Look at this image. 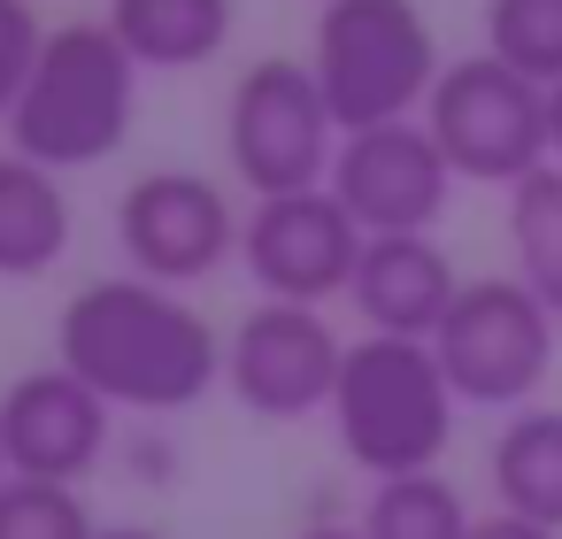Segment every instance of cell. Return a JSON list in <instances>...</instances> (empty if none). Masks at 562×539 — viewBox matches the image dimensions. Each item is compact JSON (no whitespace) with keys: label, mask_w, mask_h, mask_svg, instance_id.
<instances>
[{"label":"cell","mask_w":562,"mask_h":539,"mask_svg":"<svg viewBox=\"0 0 562 539\" xmlns=\"http://www.w3.org/2000/svg\"><path fill=\"white\" fill-rule=\"evenodd\" d=\"M55 347H63V370H78L109 408H132V416L193 408L224 378L216 324L186 308L178 285H155L139 270L78 285L55 324Z\"/></svg>","instance_id":"1"},{"label":"cell","mask_w":562,"mask_h":539,"mask_svg":"<svg viewBox=\"0 0 562 539\" xmlns=\"http://www.w3.org/2000/svg\"><path fill=\"white\" fill-rule=\"evenodd\" d=\"M139 109V63L109 24H55L40 70L9 116V147L47 170H93L124 147Z\"/></svg>","instance_id":"2"},{"label":"cell","mask_w":562,"mask_h":539,"mask_svg":"<svg viewBox=\"0 0 562 539\" xmlns=\"http://www.w3.org/2000/svg\"><path fill=\"white\" fill-rule=\"evenodd\" d=\"M454 385L431 355V339H393V332H362L347 347L339 393H331V424L355 470L370 478H408V470H439L447 439H454Z\"/></svg>","instance_id":"3"},{"label":"cell","mask_w":562,"mask_h":539,"mask_svg":"<svg viewBox=\"0 0 562 539\" xmlns=\"http://www.w3.org/2000/svg\"><path fill=\"white\" fill-rule=\"evenodd\" d=\"M339 132H378L424 116L439 86V40L416 0H324L316 55H308Z\"/></svg>","instance_id":"4"},{"label":"cell","mask_w":562,"mask_h":539,"mask_svg":"<svg viewBox=\"0 0 562 539\" xmlns=\"http://www.w3.org/2000/svg\"><path fill=\"white\" fill-rule=\"evenodd\" d=\"M339 139L347 132H339V116H331V101H324L308 63L270 55V63L239 70V86L224 101V155H232V170H239V186L255 201L331 186Z\"/></svg>","instance_id":"5"},{"label":"cell","mask_w":562,"mask_h":539,"mask_svg":"<svg viewBox=\"0 0 562 539\" xmlns=\"http://www.w3.org/2000/svg\"><path fill=\"white\" fill-rule=\"evenodd\" d=\"M424 124L439 139V155L454 162V178H477V186H524L554 155L547 86H531L501 55L447 63L431 101H424Z\"/></svg>","instance_id":"6"},{"label":"cell","mask_w":562,"mask_h":539,"mask_svg":"<svg viewBox=\"0 0 562 539\" xmlns=\"http://www.w3.org/2000/svg\"><path fill=\"white\" fill-rule=\"evenodd\" d=\"M431 355L470 408H524L554 362V308L524 278H462Z\"/></svg>","instance_id":"7"},{"label":"cell","mask_w":562,"mask_h":539,"mask_svg":"<svg viewBox=\"0 0 562 539\" xmlns=\"http://www.w3.org/2000/svg\"><path fill=\"white\" fill-rule=\"evenodd\" d=\"M362 247H370V232L339 209L331 186L270 193V201L247 209V232H239V255H247V278L262 285V301H301V308H324L331 293H355Z\"/></svg>","instance_id":"8"},{"label":"cell","mask_w":562,"mask_h":539,"mask_svg":"<svg viewBox=\"0 0 562 539\" xmlns=\"http://www.w3.org/2000/svg\"><path fill=\"white\" fill-rule=\"evenodd\" d=\"M339 370H347V339L301 301H262L224 339V385L239 393V408H255L270 424L331 408Z\"/></svg>","instance_id":"9"},{"label":"cell","mask_w":562,"mask_h":539,"mask_svg":"<svg viewBox=\"0 0 562 539\" xmlns=\"http://www.w3.org/2000/svg\"><path fill=\"white\" fill-rule=\"evenodd\" d=\"M239 232H247V224L232 216L224 186L201 178V170H147V178H132L124 201H116V247H124L132 270L155 278V285H193V278H209V270L239 247Z\"/></svg>","instance_id":"10"},{"label":"cell","mask_w":562,"mask_h":539,"mask_svg":"<svg viewBox=\"0 0 562 539\" xmlns=\"http://www.w3.org/2000/svg\"><path fill=\"white\" fill-rule=\"evenodd\" d=\"M331 193L339 209L385 239V232H431L447 193H454V162L439 155L431 124L408 116V124H378V132H347L339 139V162H331Z\"/></svg>","instance_id":"11"},{"label":"cell","mask_w":562,"mask_h":539,"mask_svg":"<svg viewBox=\"0 0 562 539\" xmlns=\"http://www.w3.org/2000/svg\"><path fill=\"white\" fill-rule=\"evenodd\" d=\"M0 439H9V470L16 478H47V485H86L109 462V401L78 378V370H24L0 393Z\"/></svg>","instance_id":"12"},{"label":"cell","mask_w":562,"mask_h":539,"mask_svg":"<svg viewBox=\"0 0 562 539\" xmlns=\"http://www.w3.org/2000/svg\"><path fill=\"white\" fill-rule=\"evenodd\" d=\"M462 278L447 262V247L431 232H385L362 247V270H355V308L370 332H393V339H431L454 308Z\"/></svg>","instance_id":"13"},{"label":"cell","mask_w":562,"mask_h":539,"mask_svg":"<svg viewBox=\"0 0 562 539\" xmlns=\"http://www.w3.org/2000/svg\"><path fill=\"white\" fill-rule=\"evenodd\" d=\"M70 247V193L63 170L32 155H0V278H40Z\"/></svg>","instance_id":"14"},{"label":"cell","mask_w":562,"mask_h":539,"mask_svg":"<svg viewBox=\"0 0 562 539\" xmlns=\"http://www.w3.org/2000/svg\"><path fill=\"white\" fill-rule=\"evenodd\" d=\"M101 24L139 70H201L232 47V0H109Z\"/></svg>","instance_id":"15"},{"label":"cell","mask_w":562,"mask_h":539,"mask_svg":"<svg viewBox=\"0 0 562 539\" xmlns=\"http://www.w3.org/2000/svg\"><path fill=\"white\" fill-rule=\"evenodd\" d=\"M493 501L562 531V408H516L493 439Z\"/></svg>","instance_id":"16"},{"label":"cell","mask_w":562,"mask_h":539,"mask_svg":"<svg viewBox=\"0 0 562 539\" xmlns=\"http://www.w3.org/2000/svg\"><path fill=\"white\" fill-rule=\"evenodd\" d=\"M508 247L516 278L562 316V162H539L524 186H508Z\"/></svg>","instance_id":"17"},{"label":"cell","mask_w":562,"mask_h":539,"mask_svg":"<svg viewBox=\"0 0 562 539\" xmlns=\"http://www.w3.org/2000/svg\"><path fill=\"white\" fill-rule=\"evenodd\" d=\"M470 501L439 478V470H408V478H378L362 501V531L370 539H470Z\"/></svg>","instance_id":"18"},{"label":"cell","mask_w":562,"mask_h":539,"mask_svg":"<svg viewBox=\"0 0 562 539\" xmlns=\"http://www.w3.org/2000/svg\"><path fill=\"white\" fill-rule=\"evenodd\" d=\"M485 55L531 86H562V0H485Z\"/></svg>","instance_id":"19"},{"label":"cell","mask_w":562,"mask_h":539,"mask_svg":"<svg viewBox=\"0 0 562 539\" xmlns=\"http://www.w3.org/2000/svg\"><path fill=\"white\" fill-rule=\"evenodd\" d=\"M0 539H101V524L78 501V485L9 478L0 485Z\"/></svg>","instance_id":"20"},{"label":"cell","mask_w":562,"mask_h":539,"mask_svg":"<svg viewBox=\"0 0 562 539\" xmlns=\"http://www.w3.org/2000/svg\"><path fill=\"white\" fill-rule=\"evenodd\" d=\"M40 47H47V24L32 16V0H0V124L16 116V101L40 70Z\"/></svg>","instance_id":"21"},{"label":"cell","mask_w":562,"mask_h":539,"mask_svg":"<svg viewBox=\"0 0 562 539\" xmlns=\"http://www.w3.org/2000/svg\"><path fill=\"white\" fill-rule=\"evenodd\" d=\"M470 539H562V531H547V524H531V516L493 508V516H477V524H470Z\"/></svg>","instance_id":"22"},{"label":"cell","mask_w":562,"mask_h":539,"mask_svg":"<svg viewBox=\"0 0 562 539\" xmlns=\"http://www.w3.org/2000/svg\"><path fill=\"white\" fill-rule=\"evenodd\" d=\"M547 132H554V162H562V86H547Z\"/></svg>","instance_id":"23"},{"label":"cell","mask_w":562,"mask_h":539,"mask_svg":"<svg viewBox=\"0 0 562 539\" xmlns=\"http://www.w3.org/2000/svg\"><path fill=\"white\" fill-rule=\"evenodd\" d=\"M301 539H370V531H362V524H308Z\"/></svg>","instance_id":"24"},{"label":"cell","mask_w":562,"mask_h":539,"mask_svg":"<svg viewBox=\"0 0 562 539\" xmlns=\"http://www.w3.org/2000/svg\"><path fill=\"white\" fill-rule=\"evenodd\" d=\"M101 539H162L155 524H101Z\"/></svg>","instance_id":"25"},{"label":"cell","mask_w":562,"mask_h":539,"mask_svg":"<svg viewBox=\"0 0 562 539\" xmlns=\"http://www.w3.org/2000/svg\"><path fill=\"white\" fill-rule=\"evenodd\" d=\"M9 478H16V470H9V439H0V485H9Z\"/></svg>","instance_id":"26"}]
</instances>
